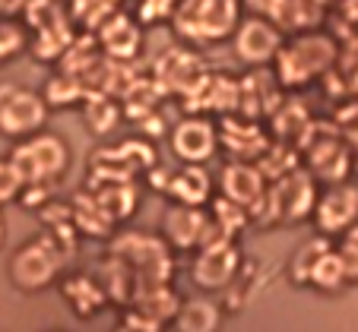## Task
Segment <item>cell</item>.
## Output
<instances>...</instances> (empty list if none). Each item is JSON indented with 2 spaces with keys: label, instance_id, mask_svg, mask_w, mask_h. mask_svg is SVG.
Here are the masks:
<instances>
[{
  "label": "cell",
  "instance_id": "obj_30",
  "mask_svg": "<svg viewBox=\"0 0 358 332\" xmlns=\"http://www.w3.org/2000/svg\"><path fill=\"white\" fill-rule=\"evenodd\" d=\"M327 250H330V237H324V234L308 237V241H304V244L295 250V257H292V263H289L292 282H295V285H308V276H311L314 263H317Z\"/></svg>",
  "mask_w": 358,
  "mask_h": 332
},
{
  "label": "cell",
  "instance_id": "obj_12",
  "mask_svg": "<svg viewBox=\"0 0 358 332\" xmlns=\"http://www.w3.org/2000/svg\"><path fill=\"white\" fill-rule=\"evenodd\" d=\"M206 73H210V70H206L200 54H194L187 47H171V51H165L156 61V76H152V82H156L162 92H175L184 98L187 92H194V89L200 86V80Z\"/></svg>",
  "mask_w": 358,
  "mask_h": 332
},
{
  "label": "cell",
  "instance_id": "obj_15",
  "mask_svg": "<svg viewBox=\"0 0 358 332\" xmlns=\"http://www.w3.org/2000/svg\"><path fill=\"white\" fill-rule=\"evenodd\" d=\"M266 187L270 183L264 181V174L257 171V165H248V162H229L219 174V190H222V197L238 203L241 209H248V216L260 209L266 197Z\"/></svg>",
  "mask_w": 358,
  "mask_h": 332
},
{
  "label": "cell",
  "instance_id": "obj_14",
  "mask_svg": "<svg viewBox=\"0 0 358 332\" xmlns=\"http://www.w3.org/2000/svg\"><path fill=\"white\" fill-rule=\"evenodd\" d=\"M279 47H282V32H279L270 20L248 16V20L238 22L235 54L241 57L244 63H250V67H270Z\"/></svg>",
  "mask_w": 358,
  "mask_h": 332
},
{
  "label": "cell",
  "instance_id": "obj_16",
  "mask_svg": "<svg viewBox=\"0 0 358 332\" xmlns=\"http://www.w3.org/2000/svg\"><path fill=\"white\" fill-rule=\"evenodd\" d=\"M184 108L187 114H210V111H219V114H235L238 111V80L225 73H206L200 80V86L194 92L184 95Z\"/></svg>",
  "mask_w": 358,
  "mask_h": 332
},
{
  "label": "cell",
  "instance_id": "obj_35",
  "mask_svg": "<svg viewBox=\"0 0 358 332\" xmlns=\"http://www.w3.org/2000/svg\"><path fill=\"white\" fill-rule=\"evenodd\" d=\"M22 187H26V181H22V174L16 171V165L10 162V158H0V209L7 203H16Z\"/></svg>",
  "mask_w": 358,
  "mask_h": 332
},
{
  "label": "cell",
  "instance_id": "obj_9",
  "mask_svg": "<svg viewBox=\"0 0 358 332\" xmlns=\"http://www.w3.org/2000/svg\"><path fill=\"white\" fill-rule=\"evenodd\" d=\"M171 149L184 165H203L210 162L219 149V130L210 117L187 114L171 127Z\"/></svg>",
  "mask_w": 358,
  "mask_h": 332
},
{
  "label": "cell",
  "instance_id": "obj_33",
  "mask_svg": "<svg viewBox=\"0 0 358 332\" xmlns=\"http://www.w3.org/2000/svg\"><path fill=\"white\" fill-rule=\"evenodd\" d=\"M345 282H349V278H345L343 259H339L336 250H327L324 257L314 263L311 276H308V285H314V288H320V292H339Z\"/></svg>",
  "mask_w": 358,
  "mask_h": 332
},
{
  "label": "cell",
  "instance_id": "obj_27",
  "mask_svg": "<svg viewBox=\"0 0 358 332\" xmlns=\"http://www.w3.org/2000/svg\"><path fill=\"white\" fill-rule=\"evenodd\" d=\"M70 225H73L76 231L92 234V237H108L111 231H115V222L101 212V206L95 203V197L89 193V190L80 193V197H73V206H70Z\"/></svg>",
  "mask_w": 358,
  "mask_h": 332
},
{
  "label": "cell",
  "instance_id": "obj_19",
  "mask_svg": "<svg viewBox=\"0 0 358 332\" xmlns=\"http://www.w3.org/2000/svg\"><path fill=\"white\" fill-rule=\"evenodd\" d=\"M171 199L178 206H194V209H203L213 197V177L206 174L203 165H181L178 171H171V181L165 187Z\"/></svg>",
  "mask_w": 358,
  "mask_h": 332
},
{
  "label": "cell",
  "instance_id": "obj_22",
  "mask_svg": "<svg viewBox=\"0 0 358 332\" xmlns=\"http://www.w3.org/2000/svg\"><path fill=\"white\" fill-rule=\"evenodd\" d=\"M61 294L70 301V307H73V313H80V317H92L95 310H101V304H105V292H101V285L95 282L92 276H86V272H80V276H67L61 282Z\"/></svg>",
  "mask_w": 358,
  "mask_h": 332
},
{
  "label": "cell",
  "instance_id": "obj_2",
  "mask_svg": "<svg viewBox=\"0 0 358 332\" xmlns=\"http://www.w3.org/2000/svg\"><path fill=\"white\" fill-rule=\"evenodd\" d=\"M314 203H317V181L301 165L266 187L264 203L250 218L264 228L266 225H295L314 216Z\"/></svg>",
  "mask_w": 358,
  "mask_h": 332
},
{
  "label": "cell",
  "instance_id": "obj_24",
  "mask_svg": "<svg viewBox=\"0 0 358 332\" xmlns=\"http://www.w3.org/2000/svg\"><path fill=\"white\" fill-rule=\"evenodd\" d=\"M134 310L143 313L146 319H152V323H169V319L178 317V310H181V301H178V294L171 292L169 285H152V288H143L140 294H136L134 301Z\"/></svg>",
  "mask_w": 358,
  "mask_h": 332
},
{
  "label": "cell",
  "instance_id": "obj_6",
  "mask_svg": "<svg viewBox=\"0 0 358 332\" xmlns=\"http://www.w3.org/2000/svg\"><path fill=\"white\" fill-rule=\"evenodd\" d=\"M64 263V253L55 247V241L48 234L35 237L29 244L16 247V253L10 257V282L20 292H45L48 285L57 278Z\"/></svg>",
  "mask_w": 358,
  "mask_h": 332
},
{
  "label": "cell",
  "instance_id": "obj_20",
  "mask_svg": "<svg viewBox=\"0 0 358 332\" xmlns=\"http://www.w3.org/2000/svg\"><path fill=\"white\" fill-rule=\"evenodd\" d=\"M308 127H311V111L304 108L301 98H282L279 108L270 114V139L292 146V149H298V142L304 139Z\"/></svg>",
  "mask_w": 358,
  "mask_h": 332
},
{
  "label": "cell",
  "instance_id": "obj_26",
  "mask_svg": "<svg viewBox=\"0 0 358 332\" xmlns=\"http://www.w3.org/2000/svg\"><path fill=\"white\" fill-rule=\"evenodd\" d=\"M121 117H124V111H121V105H117L111 95L86 92V105H83V121H86V127L92 130L95 136H108L111 130H117Z\"/></svg>",
  "mask_w": 358,
  "mask_h": 332
},
{
  "label": "cell",
  "instance_id": "obj_39",
  "mask_svg": "<svg viewBox=\"0 0 358 332\" xmlns=\"http://www.w3.org/2000/svg\"><path fill=\"white\" fill-rule=\"evenodd\" d=\"M339 259H343V269H345V278L349 282H358V244H349V241H343V247H339Z\"/></svg>",
  "mask_w": 358,
  "mask_h": 332
},
{
  "label": "cell",
  "instance_id": "obj_1",
  "mask_svg": "<svg viewBox=\"0 0 358 332\" xmlns=\"http://www.w3.org/2000/svg\"><path fill=\"white\" fill-rule=\"evenodd\" d=\"M339 61V45L330 32H301L292 35V41H282L276 51L273 63H276V80L285 89H301L308 82L320 80L327 70H333Z\"/></svg>",
  "mask_w": 358,
  "mask_h": 332
},
{
  "label": "cell",
  "instance_id": "obj_32",
  "mask_svg": "<svg viewBox=\"0 0 358 332\" xmlns=\"http://www.w3.org/2000/svg\"><path fill=\"white\" fill-rule=\"evenodd\" d=\"M210 222L216 225V228L222 231V234L229 237V241H235V237L241 234L244 228H248L250 216H248V209H241V206H238V203H231V199L219 197V199H213Z\"/></svg>",
  "mask_w": 358,
  "mask_h": 332
},
{
  "label": "cell",
  "instance_id": "obj_8",
  "mask_svg": "<svg viewBox=\"0 0 358 332\" xmlns=\"http://www.w3.org/2000/svg\"><path fill=\"white\" fill-rule=\"evenodd\" d=\"M311 218L317 225V234H345L358 222V187L355 183H330L324 193H317Z\"/></svg>",
  "mask_w": 358,
  "mask_h": 332
},
{
  "label": "cell",
  "instance_id": "obj_17",
  "mask_svg": "<svg viewBox=\"0 0 358 332\" xmlns=\"http://www.w3.org/2000/svg\"><path fill=\"white\" fill-rule=\"evenodd\" d=\"M99 47L105 51V57L115 63L134 61L143 47V32L130 16L124 13H111L108 20L99 26Z\"/></svg>",
  "mask_w": 358,
  "mask_h": 332
},
{
  "label": "cell",
  "instance_id": "obj_11",
  "mask_svg": "<svg viewBox=\"0 0 358 332\" xmlns=\"http://www.w3.org/2000/svg\"><path fill=\"white\" fill-rule=\"evenodd\" d=\"M282 102V86H279L276 73L266 67H254L248 76L238 80V111L235 114L248 117V121H264Z\"/></svg>",
  "mask_w": 358,
  "mask_h": 332
},
{
  "label": "cell",
  "instance_id": "obj_42",
  "mask_svg": "<svg viewBox=\"0 0 358 332\" xmlns=\"http://www.w3.org/2000/svg\"><path fill=\"white\" fill-rule=\"evenodd\" d=\"M48 332H64V329H48Z\"/></svg>",
  "mask_w": 358,
  "mask_h": 332
},
{
  "label": "cell",
  "instance_id": "obj_25",
  "mask_svg": "<svg viewBox=\"0 0 358 332\" xmlns=\"http://www.w3.org/2000/svg\"><path fill=\"white\" fill-rule=\"evenodd\" d=\"M175 323L178 332H216L219 323H222V310L210 298H190L181 304Z\"/></svg>",
  "mask_w": 358,
  "mask_h": 332
},
{
  "label": "cell",
  "instance_id": "obj_29",
  "mask_svg": "<svg viewBox=\"0 0 358 332\" xmlns=\"http://www.w3.org/2000/svg\"><path fill=\"white\" fill-rule=\"evenodd\" d=\"M295 168H301V156L292 146H282V142H270V149L257 158V171L264 174L266 183L279 181V177L292 174Z\"/></svg>",
  "mask_w": 358,
  "mask_h": 332
},
{
  "label": "cell",
  "instance_id": "obj_21",
  "mask_svg": "<svg viewBox=\"0 0 358 332\" xmlns=\"http://www.w3.org/2000/svg\"><path fill=\"white\" fill-rule=\"evenodd\" d=\"M324 20H327V3L324 0H282L273 26H276L282 35L285 32L301 35V32H314Z\"/></svg>",
  "mask_w": 358,
  "mask_h": 332
},
{
  "label": "cell",
  "instance_id": "obj_31",
  "mask_svg": "<svg viewBox=\"0 0 358 332\" xmlns=\"http://www.w3.org/2000/svg\"><path fill=\"white\" fill-rule=\"evenodd\" d=\"M83 95H86V86H83L73 73H57L45 82L41 98H45L48 111H51V108H70V105L80 102Z\"/></svg>",
  "mask_w": 358,
  "mask_h": 332
},
{
  "label": "cell",
  "instance_id": "obj_37",
  "mask_svg": "<svg viewBox=\"0 0 358 332\" xmlns=\"http://www.w3.org/2000/svg\"><path fill=\"white\" fill-rule=\"evenodd\" d=\"M162 326L159 323H152V319H146L143 313H136V310H130L127 317H124V323L117 326L115 332H159Z\"/></svg>",
  "mask_w": 358,
  "mask_h": 332
},
{
  "label": "cell",
  "instance_id": "obj_23",
  "mask_svg": "<svg viewBox=\"0 0 358 332\" xmlns=\"http://www.w3.org/2000/svg\"><path fill=\"white\" fill-rule=\"evenodd\" d=\"M95 197V203L101 206V212L111 218V222H124L136 212V187L130 181L124 183H101V187L89 190Z\"/></svg>",
  "mask_w": 358,
  "mask_h": 332
},
{
  "label": "cell",
  "instance_id": "obj_5",
  "mask_svg": "<svg viewBox=\"0 0 358 332\" xmlns=\"http://www.w3.org/2000/svg\"><path fill=\"white\" fill-rule=\"evenodd\" d=\"M111 257H117L121 263H127L136 272V282L143 288H152V285H169L171 276V257L165 250V244L159 237L149 234H121L115 237L111 244Z\"/></svg>",
  "mask_w": 358,
  "mask_h": 332
},
{
  "label": "cell",
  "instance_id": "obj_10",
  "mask_svg": "<svg viewBox=\"0 0 358 332\" xmlns=\"http://www.w3.org/2000/svg\"><path fill=\"white\" fill-rule=\"evenodd\" d=\"M216 130H219V146H225L231 162L257 165V158L270 149V142H273L270 133L257 121H248L241 114H222Z\"/></svg>",
  "mask_w": 358,
  "mask_h": 332
},
{
  "label": "cell",
  "instance_id": "obj_4",
  "mask_svg": "<svg viewBox=\"0 0 358 332\" xmlns=\"http://www.w3.org/2000/svg\"><path fill=\"white\" fill-rule=\"evenodd\" d=\"M298 156L308 162V174L314 181L345 183L352 174V149L336 136L330 121H311L304 139L298 142Z\"/></svg>",
  "mask_w": 358,
  "mask_h": 332
},
{
  "label": "cell",
  "instance_id": "obj_3",
  "mask_svg": "<svg viewBox=\"0 0 358 332\" xmlns=\"http://www.w3.org/2000/svg\"><path fill=\"white\" fill-rule=\"evenodd\" d=\"M10 162L22 174L26 187H32V183L51 187L70 168V142L55 130H38V133L16 142L10 152Z\"/></svg>",
  "mask_w": 358,
  "mask_h": 332
},
{
  "label": "cell",
  "instance_id": "obj_28",
  "mask_svg": "<svg viewBox=\"0 0 358 332\" xmlns=\"http://www.w3.org/2000/svg\"><path fill=\"white\" fill-rule=\"evenodd\" d=\"M162 89L156 86L152 80H134L127 86V92L121 95L124 98V114L130 117V121H143V117H149L152 111H156V105H159V98H162Z\"/></svg>",
  "mask_w": 358,
  "mask_h": 332
},
{
  "label": "cell",
  "instance_id": "obj_18",
  "mask_svg": "<svg viewBox=\"0 0 358 332\" xmlns=\"http://www.w3.org/2000/svg\"><path fill=\"white\" fill-rule=\"evenodd\" d=\"M203 228H206V212L194 206H171L162 218V237L175 250H194L200 247Z\"/></svg>",
  "mask_w": 358,
  "mask_h": 332
},
{
  "label": "cell",
  "instance_id": "obj_36",
  "mask_svg": "<svg viewBox=\"0 0 358 332\" xmlns=\"http://www.w3.org/2000/svg\"><path fill=\"white\" fill-rule=\"evenodd\" d=\"M22 47H26V32L16 22H0V63L13 61Z\"/></svg>",
  "mask_w": 358,
  "mask_h": 332
},
{
  "label": "cell",
  "instance_id": "obj_41",
  "mask_svg": "<svg viewBox=\"0 0 358 332\" xmlns=\"http://www.w3.org/2000/svg\"><path fill=\"white\" fill-rule=\"evenodd\" d=\"M352 171H355V174H358V156L352 158Z\"/></svg>",
  "mask_w": 358,
  "mask_h": 332
},
{
  "label": "cell",
  "instance_id": "obj_38",
  "mask_svg": "<svg viewBox=\"0 0 358 332\" xmlns=\"http://www.w3.org/2000/svg\"><path fill=\"white\" fill-rule=\"evenodd\" d=\"M241 3L248 7V16H257V20H270L273 22L282 0H241Z\"/></svg>",
  "mask_w": 358,
  "mask_h": 332
},
{
  "label": "cell",
  "instance_id": "obj_40",
  "mask_svg": "<svg viewBox=\"0 0 358 332\" xmlns=\"http://www.w3.org/2000/svg\"><path fill=\"white\" fill-rule=\"evenodd\" d=\"M7 241V218H3V209H0V247Z\"/></svg>",
  "mask_w": 358,
  "mask_h": 332
},
{
  "label": "cell",
  "instance_id": "obj_34",
  "mask_svg": "<svg viewBox=\"0 0 358 332\" xmlns=\"http://www.w3.org/2000/svg\"><path fill=\"white\" fill-rule=\"evenodd\" d=\"M330 123L349 149H358V98H349V102L339 105V108L333 111Z\"/></svg>",
  "mask_w": 358,
  "mask_h": 332
},
{
  "label": "cell",
  "instance_id": "obj_7",
  "mask_svg": "<svg viewBox=\"0 0 358 332\" xmlns=\"http://www.w3.org/2000/svg\"><path fill=\"white\" fill-rule=\"evenodd\" d=\"M48 105L38 92L16 82H0V136L20 142L45 130Z\"/></svg>",
  "mask_w": 358,
  "mask_h": 332
},
{
  "label": "cell",
  "instance_id": "obj_13",
  "mask_svg": "<svg viewBox=\"0 0 358 332\" xmlns=\"http://www.w3.org/2000/svg\"><path fill=\"white\" fill-rule=\"evenodd\" d=\"M238 269H241V250L235 241H219V244L200 247L194 259V282L206 292H219L235 282Z\"/></svg>",
  "mask_w": 358,
  "mask_h": 332
}]
</instances>
